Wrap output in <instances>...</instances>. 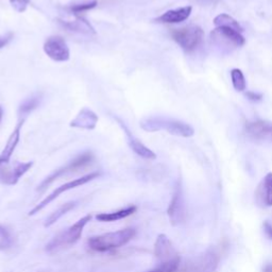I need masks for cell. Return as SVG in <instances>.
<instances>
[{
  "label": "cell",
  "instance_id": "6da1fadb",
  "mask_svg": "<svg viewBox=\"0 0 272 272\" xmlns=\"http://www.w3.org/2000/svg\"><path fill=\"white\" fill-rule=\"evenodd\" d=\"M136 235V230L133 228L122 229L116 232H110L102 235L92 236L88 241L89 248L96 252H108L123 247Z\"/></svg>",
  "mask_w": 272,
  "mask_h": 272
},
{
  "label": "cell",
  "instance_id": "7a4b0ae2",
  "mask_svg": "<svg viewBox=\"0 0 272 272\" xmlns=\"http://www.w3.org/2000/svg\"><path fill=\"white\" fill-rule=\"evenodd\" d=\"M91 220V215H86L81 219H79L75 224H72L71 227L62 231L61 233H59L57 236L52 238V240L46 244V251H47L48 253H54V252H58L64 248H67L72 244H75L81 238L84 228Z\"/></svg>",
  "mask_w": 272,
  "mask_h": 272
},
{
  "label": "cell",
  "instance_id": "3957f363",
  "mask_svg": "<svg viewBox=\"0 0 272 272\" xmlns=\"http://www.w3.org/2000/svg\"><path fill=\"white\" fill-rule=\"evenodd\" d=\"M141 125L144 130L148 132L166 130L172 135L181 137H191L195 134V130L191 125L181 121H176V119L151 117L143 121Z\"/></svg>",
  "mask_w": 272,
  "mask_h": 272
},
{
  "label": "cell",
  "instance_id": "277c9868",
  "mask_svg": "<svg viewBox=\"0 0 272 272\" xmlns=\"http://www.w3.org/2000/svg\"><path fill=\"white\" fill-rule=\"evenodd\" d=\"M170 34L172 39L186 54H192V52L196 51L200 47L204 39V32L202 28L196 25H189L179 29H172Z\"/></svg>",
  "mask_w": 272,
  "mask_h": 272
},
{
  "label": "cell",
  "instance_id": "5b68a950",
  "mask_svg": "<svg viewBox=\"0 0 272 272\" xmlns=\"http://www.w3.org/2000/svg\"><path fill=\"white\" fill-rule=\"evenodd\" d=\"M242 33L231 27H216L211 32V42L222 51H232L245 44Z\"/></svg>",
  "mask_w": 272,
  "mask_h": 272
},
{
  "label": "cell",
  "instance_id": "8992f818",
  "mask_svg": "<svg viewBox=\"0 0 272 272\" xmlns=\"http://www.w3.org/2000/svg\"><path fill=\"white\" fill-rule=\"evenodd\" d=\"M92 161H94V155H92L91 152H90V151L83 152L82 154L75 157L70 163L63 166V167H61V168H59L58 170H56L54 172V174H51L49 177L46 178L45 180L41 184H39V186L37 187L36 190L44 191L48 186H50V185L56 180H58L59 178H61V177L66 176L68 174H71V172L83 169L86 167V166L91 165Z\"/></svg>",
  "mask_w": 272,
  "mask_h": 272
},
{
  "label": "cell",
  "instance_id": "52a82bcc",
  "mask_svg": "<svg viewBox=\"0 0 272 272\" xmlns=\"http://www.w3.org/2000/svg\"><path fill=\"white\" fill-rule=\"evenodd\" d=\"M98 177H100V172H91V174H89V175H85L81 178L75 179V180H72L70 182H67V183L61 185V186H59L58 188H56L54 191L51 192L50 195H48L47 197H46L44 200H42L38 204H36L35 207L29 212L28 215L33 216V215L37 214L38 212H41L43 209H45L52 201H55L60 195L63 194V192L70 190V189L77 188V187H80V186H82V185L89 183L92 180H95V179H97Z\"/></svg>",
  "mask_w": 272,
  "mask_h": 272
},
{
  "label": "cell",
  "instance_id": "ba28073f",
  "mask_svg": "<svg viewBox=\"0 0 272 272\" xmlns=\"http://www.w3.org/2000/svg\"><path fill=\"white\" fill-rule=\"evenodd\" d=\"M44 51L51 60L56 62H66L70 58V51L67 43L62 36H50L44 44Z\"/></svg>",
  "mask_w": 272,
  "mask_h": 272
},
{
  "label": "cell",
  "instance_id": "9c48e42d",
  "mask_svg": "<svg viewBox=\"0 0 272 272\" xmlns=\"http://www.w3.org/2000/svg\"><path fill=\"white\" fill-rule=\"evenodd\" d=\"M169 221L172 225H179L185 220V200L182 189V185L178 182L175 187L174 195L167 210Z\"/></svg>",
  "mask_w": 272,
  "mask_h": 272
},
{
  "label": "cell",
  "instance_id": "30bf717a",
  "mask_svg": "<svg viewBox=\"0 0 272 272\" xmlns=\"http://www.w3.org/2000/svg\"><path fill=\"white\" fill-rule=\"evenodd\" d=\"M33 166V162L16 163L14 167H9L8 164L0 166V183L4 185H15L18 183L26 172H28Z\"/></svg>",
  "mask_w": 272,
  "mask_h": 272
},
{
  "label": "cell",
  "instance_id": "8fae6325",
  "mask_svg": "<svg viewBox=\"0 0 272 272\" xmlns=\"http://www.w3.org/2000/svg\"><path fill=\"white\" fill-rule=\"evenodd\" d=\"M154 254L160 263L169 262L180 257L169 238L165 234H160L157 236L154 244Z\"/></svg>",
  "mask_w": 272,
  "mask_h": 272
},
{
  "label": "cell",
  "instance_id": "7c38bea8",
  "mask_svg": "<svg viewBox=\"0 0 272 272\" xmlns=\"http://www.w3.org/2000/svg\"><path fill=\"white\" fill-rule=\"evenodd\" d=\"M245 131L250 137L258 141H272V122L266 121H255L245 124Z\"/></svg>",
  "mask_w": 272,
  "mask_h": 272
},
{
  "label": "cell",
  "instance_id": "4fadbf2b",
  "mask_svg": "<svg viewBox=\"0 0 272 272\" xmlns=\"http://www.w3.org/2000/svg\"><path fill=\"white\" fill-rule=\"evenodd\" d=\"M24 122H25V118H23V119H21V121H19V122L16 125V128L14 129V131H13L12 134L10 135L2 152L0 153V166L9 164L11 157H12L13 153H14V151H15L17 145L19 143V139H21V132H22V127H23Z\"/></svg>",
  "mask_w": 272,
  "mask_h": 272
},
{
  "label": "cell",
  "instance_id": "5bb4252c",
  "mask_svg": "<svg viewBox=\"0 0 272 272\" xmlns=\"http://www.w3.org/2000/svg\"><path fill=\"white\" fill-rule=\"evenodd\" d=\"M191 11L192 6L190 5L182 6V8L175 10H169L165 12L161 16H158L155 19V22L160 24H180L188 19L191 14Z\"/></svg>",
  "mask_w": 272,
  "mask_h": 272
},
{
  "label": "cell",
  "instance_id": "9a60e30c",
  "mask_svg": "<svg viewBox=\"0 0 272 272\" xmlns=\"http://www.w3.org/2000/svg\"><path fill=\"white\" fill-rule=\"evenodd\" d=\"M255 198L262 207H272V172L267 174L258 185Z\"/></svg>",
  "mask_w": 272,
  "mask_h": 272
},
{
  "label": "cell",
  "instance_id": "2e32d148",
  "mask_svg": "<svg viewBox=\"0 0 272 272\" xmlns=\"http://www.w3.org/2000/svg\"><path fill=\"white\" fill-rule=\"evenodd\" d=\"M219 256L214 251H208L196 261L190 272H214L218 266Z\"/></svg>",
  "mask_w": 272,
  "mask_h": 272
},
{
  "label": "cell",
  "instance_id": "e0dca14e",
  "mask_svg": "<svg viewBox=\"0 0 272 272\" xmlns=\"http://www.w3.org/2000/svg\"><path fill=\"white\" fill-rule=\"evenodd\" d=\"M98 122V116L90 109H83L76 116L74 121H71L70 127L78 128L82 130H92L95 129Z\"/></svg>",
  "mask_w": 272,
  "mask_h": 272
},
{
  "label": "cell",
  "instance_id": "ac0fdd59",
  "mask_svg": "<svg viewBox=\"0 0 272 272\" xmlns=\"http://www.w3.org/2000/svg\"><path fill=\"white\" fill-rule=\"evenodd\" d=\"M71 13V12H70ZM72 18L68 19H62L61 22L66 29L69 31H75L79 33H83V34H95V30L91 27L89 22H86L82 16L79 14H75V13H71Z\"/></svg>",
  "mask_w": 272,
  "mask_h": 272
},
{
  "label": "cell",
  "instance_id": "d6986e66",
  "mask_svg": "<svg viewBox=\"0 0 272 272\" xmlns=\"http://www.w3.org/2000/svg\"><path fill=\"white\" fill-rule=\"evenodd\" d=\"M137 208L135 205H129V207L121 209L116 212H112V213H100L96 216V219L100 222H114L121 220V219L127 218L131 215H133L136 212Z\"/></svg>",
  "mask_w": 272,
  "mask_h": 272
},
{
  "label": "cell",
  "instance_id": "ffe728a7",
  "mask_svg": "<svg viewBox=\"0 0 272 272\" xmlns=\"http://www.w3.org/2000/svg\"><path fill=\"white\" fill-rule=\"evenodd\" d=\"M127 134L129 137V145L131 149L133 150L138 156L146 158V160H154L156 157V154L153 151L150 150L148 147H146V146L139 141V139H137L133 135H131L128 130H127Z\"/></svg>",
  "mask_w": 272,
  "mask_h": 272
},
{
  "label": "cell",
  "instance_id": "44dd1931",
  "mask_svg": "<svg viewBox=\"0 0 272 272\" xmlns=\"http://www.w3.org/2000/svg\"><path fill=\"white\" fill-rule=\"evenodd\" d=\"M76 205H77V201H70V202H67V203L61 205V207H60L58 210H56L54 213H51L47 217V219L45 220L44 227L45 228L51 227V225L55 224L59 220V219H61L64 215L67 214L68 212L74 210L76 208Z\"/></svg>",
  "mask_w": 272,
  "mask_h": 272
},
{
  "label": "cell",
  "instance_id": "7402d4cb",
  "mask_svg": "<svg viewBox=\"0 0 272 272\" xmlns=\"http://www.w3.org/2000/svg\"><path fill=\"white\" fill-rule=\"evenodd\" d=\"M214 25L216 26V27H231V28L236 29L241 32L243 31L242 27L240 24H238L236 19H234L229 14H225V13L219 14L214 18Z\"/></svg>",
  "mask_w": 272,
  "mask_h": 272
},
{
  "label": "cell",
  "instance_id": "603a6c76",
  "mask_svg": "<svg viewBox=\"0 0 272 272\" xmlns=\"http://www.w3.org/2000/svg\"><path fill=\"white\" fill-rule=\"evenodd\" d=\"M231 79L232 84H233L234 89L237 91H243L247 88V82H245V78L242 74V71L238 68H234L231 70Z\"/></svg>",
  "mask_w": 272,
  "mask_h": 272
},
{
  "label": "cell",
  "instance_id": "cb8c5ba5",
  "mask_svg": "<svg viewBox=\"0 0 272 272\" xmlns=\"http://www.w3.org/2000/svg\"><path fill=\"white\" fill-rule=\"evenodd\" d=\"M180 262H181V258L178 257L176 260H172L169 262L160 263V265H158L156 268L146 272H176L179 268Z\"/></svg>",
  "mask_w": 272,
  "mask_h": 272
},
{
  "label": "cell",
  "instance_id": "d4e9b609",
  "mask_svg": "<svg viewBox=\"0 0 272 272\" xmlns=\"http://www.w3.org/2000/svg\"><path fill=\"white\" fill-rule=\"evenodd\" d=\"M39 101H41V98L39 97H31L27 99V100H25L22 103L21 108H19L21 116H27L28 114H30L33 110H35L38 107Z\"/></svg>",
  "mask_w": 272,
  "mask_h": 272
},
{
  "label": "cell",
  "instance_id": "484cf974",
  "mask_svg": "<svg viewBox=\"0 0 272 272\" xmlns=\"http://www.w3.org/2000/svg\"><path fill=\"white\" fill-rule=\"evenodd\" d=\"M13 244V237L9 230L0 225V251H4L11 248Z\"/></svg>",
  "mask_w": 272,
  "mask_h": 272
},
{
  "label": "cell",
  "instance_id": "4316f807",
  "mask_svg": "<svg viewBox=\"0 0 272 272\" xmlns=\"http://www.w3.org/2000/svg\"><path fill=\"white\" fill-rule=\"evenodd\" d=\"M97 4H98L97 0H91V1H88V2L74 4L69 8V12L75 13V14H80V13H82V12L94 9Z\"/></svg>",
  "mask_w": 272,
  "mask_h": 272
},
{
  "label": "cell",
  "instance_id": "83f0119b",
  "mask_svg": "<svg viewBox=\"0 0 272 272\" xmlns=\"http://www.w3.org/2000/svg\"><path fill=\"white\" fill-rule=\"evenodd\" d=\"M10 3L16 12L23 13L27 10L30 0H10Z\"/></svg>",
  "mask_w": 272,
  "mask_h": 272
},
{
  "label": "cell",
  "instance_id": "f1b7e54d",
  "mask_svg": "<svg viewBox=\"0 0 272 272\" xmlns=\"http://www.w3.org/2000/svg\"><path fill=\"white\" fill-rule=\"evenodd\" d=\"M12 38H13V33H11V32H9L8 34L0 36V49L5 47V46L12 41Z\"/></svg>",
  "mask_w": 272,
  "mask_h": 272
},
{
  "label": "cell",
  "instance_id": "f546056e",
  "mask_svg": "<svg viewBox=\"0 0 272 272\" xmlns=\"http://www.w3.org/2000/svg\"><path fill=\"white\" fill-rule=\"evenodd\" d=\"M245 96H247V98L252 101H261L263 99V95L260 94V92H255V91H247L245 92Z\"/></svg>",
  "mask_w": 272,
  "mask_h": 272
},
{
  "label": "cell",
  "instance_id": "4dcf8cb0",
  "mask_svg": "<svg viewBox=\"0 0 272 272\" xmlns=\"http://www.w3.org/2000/svg\"><path fill=\"white\" fill-rule=\"evenodd\" d=\"M263 229H264V233L267 236V238L272 240V224L269 221H264Z\"/></svg>",
  "mask_w": 272,
  "mask_h": 272
},
{
  "label": "cell",
  "instance_id": "1f68e13d",
  "mask_svg": "<svg viewBox=\"0 0 272 272\" xmlns=\"http://www.w3.org/2000/svg\"><path fill=\"white\" fill-rule=\"evenodd\" d=\"M263 272H272V264H266L263 268Z\"/></svg>",
  "mask_w": 272,
  "mask_h": 272
},
{
  "label": "cell",
  "instance_id": "d6a6232c",
  "mask_svg": "<svg viewBox=\"0 0 272 272\" xmlns=\"http://www.w3.org/2000/svg\"><path fill=\"white\" fill-rule=\"evenodd\" d=\"M196 1L200 2V3H205V4H208V3H215V2H217V1H218V0H196Z\"/></svg>",
  "mask_w": 272,
  "mask_h": 272
},
{
  "label": "cell",
  "instance_id": "836d02e7",
  "mask_svg": "<svg viewBox=\"0 0 272 272\" xmlns=\"http://www.w3.org/2000/svg\"><path fill=\"white\" fill-rule=\"evenodd\" d=\"M2 115H3V110L1 107H0V121H1V119H2Z\"/></svg>",
  "mask_w": 272,
  "mask_h": 272
}]
</instances>
